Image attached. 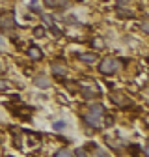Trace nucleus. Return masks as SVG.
Returning <instances> with one entry per match:
<instances>
[{
	"label": "nucleus",
	"mask_w": 149,
	"mask_h": 157,
	"mask_svg": "<svg viewBox=\"0 0 149 157\" xmlns=\"http://www.w3.org/2000/svg\"><path fill=\"white\" fill-rule=\"evenodd\" d=\"M28 56L32 58V60H41V58H43V51H41L39 47L32 45V47L28 49Z\"/></svg>",
	"instance_id": "obj_4"
},
{
	"label": "nucleus",
	"mask_w": 149,
	"mask_h": 157,
	"mask_svg": "<svg viewBox=\"0 0 149 157\" xmlns=\"http://www.w3.org/2000/svg\"><path fill=\"white\" fill-rule=\"evenodd\" d=\"M99 157H110V155H108V153H104V151H101V150H99Z\"/></svg>",
	"instance_id": "obj_19"
},
{
	"label": "nucleus",
	"mask_w": 149,
	"mask_h": 157,
	"mask_svg": "<svg viewBox=\"0 0 149 157\" xmlns=\"http://www.w3.org/2000/svg\"><path fill=\"white\" fill-rule=\"evenodd\" d=\"M34 36H35V37H45L47 32H45L43 26H35V28H34Z\"/></svg>",
	"instance_id": "obj_11"
},
{
	"label": "nucleus",
	"mask_w": 149,
	"mask_h": 157,
	"mask_svg": "<svg viewBox=\"0 0 149 157\" xmlns=\"http://www.w3.org/2000/svg\"><path fill=\"white\" fill-rule=\"evenodd\" d=\"M0 25H2L4 28H13V26H15V19H13V15L2 17V19H0Z\"/></svg>",
	"instance_id": "obj_8"
},
{
	"label": "nucleus",
	"mask_w": 149,
	"mask_h": 157,
	"mask_svg": "<svg viewBox=\"0 0 149 157\" xmlns=\"http://www.w3.org/2000/svg\"><path fill=\"white\" fill-rule=\"evenodd\" d=\"M82 94H84V97H97V95H99V92H97L95 88H84Z\"/></svg>",
	"instance_id": "obj_10"
},
{
	"label": "nucleus",
	"mask_w": 149,
	"mask_h": 157,
	"mask_svg": "<svg viewBox=\"0 0 149 157\" xmlns=\"http://www.w3.org/2000/svg\"><path fill=\"white\" fill-rule=\"evenodd\" d=\"M78 58H80L84 64H95L97 54H93V52H80V54H78Z\"/></svg>",
	"instance_id": "obj_5"
},
{
	"label": "nucleus",
	"mask_w": 149,
	"mask_h": 157,
	"mask_svg": "<svg viewBox=\"0 0 149 157\" xmlns=\"http://www.w3.org/2000/svg\"><path fill=\"white\" fill-rule=\"evenodd\" d=\"M0 90H8V84L4 81H0Z\"/></svg>",
	"instance_id": "obj_17"
},
{
	"label": "nucleus",
	"mask_w": 149,
	"mask_h": 157,
	"mask_svg": "<svg viewBox=\"0 0 149 157\" xmlns=\"http://www.w3.org/2000/svg\"><path fill=\"white\" fill-rule=\"evenodd\" d=\"M86 124L91 125V127H95V129H99L103 125V116H101V112L91 110L89 114H86Z\"/></svg>",
	"instance_id": "obj_2"
},
{
	"label": "nucleus",
	"mask_w": 149,
	"mask_h": 157,
	"mask_svg": "<svg viewBox=\"0 0 149 157\" xmlns=\"http://www.w3.org/2000/svg\"><path fill=\"white\" fill-rule=\"evenodd\" d=\"M0 45H2V39H0Z\"/></svg>",
	"instance_id": "obj_21"
},
{
	"label": "nucleus",
	"mask_w": 149,
	"mask_h": 157,
	"mask_svg": "<svg viewBox=\"0 0 149 157\" xmlns=\"http://www.w3.org/2000/svg\"><path fill=\"white\" fill-rule=\"evenodd\" d=\"M112 101L118 103L119 107H127V103H129V99L125 95H121V94H112Z\"/></svg>",
	"instance_id": "obj_7"
},
{
	"label": "nucleus",
	"mask_w": 149,
	"mask_h": 157,
	"mask_svg": "<svg viewBox=\"0 0 149 157\" xmlns=\"http://www.w3.org/2000/svg\"><path fill=\"white\" fill-rule=\"evenodd\" d=\"M30 8H32V10H35V11L39 10V8H37V2H35V0H32V2H30Z\"/></svg>",
	"instance_id": "obj_15"
},
{
	"label": "nucleus",
	"mask_w": 149,
	"mask_h": 157,
	"mask_svg": "<svg viewBox=\"0 0 149 157\" xmlns=\"http://www.w3.org/2000/svg\"><path fill=\"white\" fill-rule=\"evenodd\" d=\"M118 69H119V62L116 60V58H104V60L99 64V71L104 73V75H112Z\"/></svg>",
	"instance_id": "obj_1"
},
{
	"label": "nucleus",
	"mask_w": 149,
	"mask_h": 157,
	"mask_svg": "<svg viewBox=\"0 0 149 157\" xmlns=\"http://www.w3.org/2000/svg\"><path fill=\"white\" fill-rule=\"evenodd\" d=\"M43 4L47 8H64L67 6V0H43Z\"/></svg>",
	"instance_id": "obj_6"
},
{
	"label": "nucleus",
	"mask_w": 149,
	"mask_h": 157,
	"mask_svg": "<svg viewBox=\"0 0 149 157\" xmlns=\"http://www.w3.org/2000/svg\"><path fill=\"white\" fill-rule=\"evenodd\" d=\"M77 157H88V155L84 153V150H77Z\"/></svg>",
	"instance_id": "obj_16"
},
{
	"label": "nucleus",
	"mask_w": 149,
	"mask_h": 157,
	"mask_svg": "<svg viewBox=\"0 0 149 157\" xmlns=\"http://www.w3.org/2000/svg\"><path fill=\"white\" fill-rule=\"evenodd\" d=\"M118 13H119V17H133V13L127 10H118Z\"/></svg>",
	"instance_id": "obj_13"
},
{
	"label": "nucleus",
	"mask_w": 149,
	"mask_h": 157,
	"mask_svg": "<svg viewBox=\"0 0 149 157\" xmlns=\"http://www.w3.org/2000/svg\"><path fill=\"white\" fill-rule=\"evenodd\" d=\"M118 2H119V4H127V2H129V0H118Z\"/></svg>",
	"instance_id": "obj_20"
},
{
	"label": "nucleus",
	"mask_w": 149,
	"mask_h": 157,
	"mask_svg": "<svg viewBox=\"0 0 149 157\" xmlns=\"http://www.w3.org/2000/svg\"><path fill=\"white\" fill-rule=\"evenodd\" d=\"M54 157H73V153H71L69 150H58Z\"/></svg>",
	"instance_id": "obj_12"
},
{
	"label": "nucleus",
	"mask_w": 149,
	"mask_h": 157,
	"mask_svg": "<svg viewBox=\"0 0 149 157\" xmlns=\"http://www.w3.org/2000/svg\"><path fill=\"white\" fill-rule=\"evenodd\" d=\"M95 47H97V49L103 47V41H101V39H95Z\"/></svg>",
	"instance_id": "obj_18"
},
{
	"label": "nucleus",
	"mask_w": 149,
	"mask_h": 157,
	"mask_svg": "<svg viewBox=\"0 0 149 157\" xmlns=\"http://www.w3.org/2000/svg\"><path fill=\"white\" fill-rule=\"evenodd\" d=\"M52 127H54L56 131H60V129H64V127H65V124H64V122H54V125H52Z\"/></svg>",
	"instance_id": "obj_14"
},
{
	"label": "nucleus",
	"mask_w": 149,
	"mask_h": 157,
	"mask_svg": "<svg viewBox=\"0 0 149 157\" xmlns=\"http://www.w3.org/2000/svg\"><path fill=\"white\" fill-rule=\"evenodd\" d=\"M34 84L39 86V88H49L50 86V81H49L47 75H37V77H34Z\"/></svg>",
	"instance_id": "obj_3"
},
{
	"label": "nucleus",
	"mask_w": 149,
	"mask_h": 157,
	"mask_svg": "<svg viewBox=\"0 0 149 157\" xmlns=\"http://www.w3.org/2000/svg\"><path fill=\"white\" fill-rule=\"evenodd\" d=\"M52 73L58 75V77H64L65 75V67H62L60 64H52Z\"/></svg>",
	"instance_id": "obj_9"
}]
</instances>
